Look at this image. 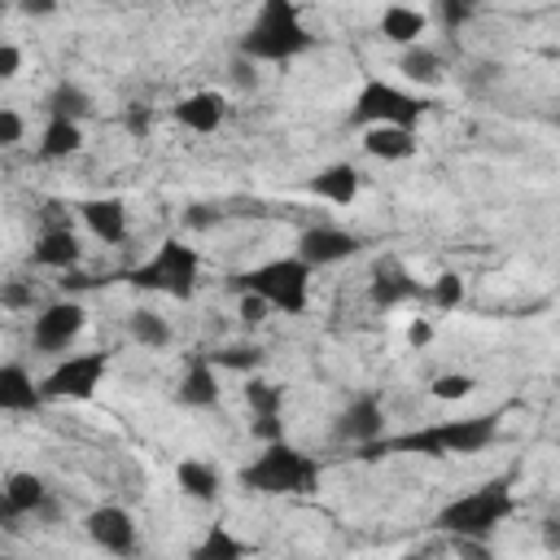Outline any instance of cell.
I'll return each mask as SVG.
<instances>
[{
    "mask_svg": "<svg viewBox=\"0 0 560 560\" xmlns=\"http://www.w3.org/2000/svg\"><path fill=\"white\" fill-rule=\"evenodd\" d=\"M499 438V420L494 416H459V420H438L398 438H376L372 446H363L368 455H424V459H446V455H477Z\"/></svg>",
    "mask_w": 560,
    "mask_h": 560,
    "instance_id": "1",
    "label": "cell"
},
{
    "mask_svg": "<svg viewBox=\"0 0 560 560\" xmlns=\"http://www.w3.org/2000/svg\"><path fill=\"white\" fill-rule=\"evenodd\" d=\"M241 486L254 494H306L319 486V464L284 438H271L262 455H254V464L241 468Z\"/></svg>",
    "mask_w": 560,
    "mask_h": 560,
    "instance_id": "2",
    "label": "cell"
},
{
    "mask_svg": "<svg viewBox=\"0 0 560 560\" xmlns=\"http://www.w3.org/2000/svg\"><path fill=\"white\" fill-rule=\"evenodd\" d=\"M306 48H311V35L293 0H262L249 31L241 35V52L254 61H293Z\"/></svg>",
    "mask_w": 560,
    "mask_h": 560,
    "instance_id": "3",
    "label": "cell"
},
{
    "mask_svg": "<svg viewBox=\"0 0 560 560\" xmlns=\"http://www.w3.org/2000/svg\"><path fill=\"white\" fill-rule=\"evenodd\" d=\"M512 508H516V499H512V490H508V477H499V481H486V486H477V490L451 499V503L438 512L433 525H438L442 534L481 542V538H490V534L512 516Z\"/></svg>",
    "mask_w": 560,
    "mask_h": 560,
    "instance_id": "4",
    "label": "cell"
},
{
    "mask_svg": "<svg viewBox=\"0 0 560 560\" xmlns=\"http://www.w3.org/2000/svg\"><path fill=\"white\" fill-rule=\"evenodd\" d=\"M311 262L306 258H267L249 271L236 276V289L241 293H258L271 302V311H284V315H302L306 302H311Z\"/></svg>",
    "mask_w": 560,
    "mask_h": 560,
    "instance_id": "5",
    "label": "cell"
},
{
    "mask_svg": "<svg viewBox=\"0 0 560 560\" xmlns=\"http://www.w3.org/2000/svg\"><path fill=\"white\" fill-rule=\"evenodd\" d=\"M197 276H201V254H197L192 245H184V241H162V245L153 249V258H144V262L131 271V284L184 302V298H192Z\"/></svg>",
    "mask_w": 560,
    "mask_h": 560,
    "instance_id": "6",
    "label": "cell"
},
{
    "mask_svg": "<svg viewBox=\"0 0 560 560\" xmlns=\"http://www.w3.org/2000/svg\"><path fill=\"white\" fill-rule=\"evenodd\" d=\"M429 101H420L416 92L398 88V83H385V79H368L354 96V122L372 127V122H398V127H416L424 118Z\"/></svg>",
    "mask_w": 560,
    "mask_h": 560,
    "instance_id": "7",
    "label": "cell"
},
{
    "mask_svg": "<svg viewBox=\"0 0 560 560\" xmlns=\"http://www.w3.org/2000/svg\"><path fill=\"white\" fill-rule=\"evenodd\" d=\"M105 372H109V359H105V350H88V354H70V359H61L44 381H39V389H44V398H52V402H83V398H92L96 394V385L105 381Z\"/></svg>",
    "mask_w": 560,
    "mask_h": 560,
    "instance_id": "8",
    "label": "cell"
},
{
    "mask_svg": "<svg viewBox=\"0 0 560 560\" xmlns=\"http://www.w3.org/2000/svg\"><path fill=\"white\" fill-rule=\"evenodd\" d=\"M83 324H88V311H83L79 302H48V306L35 315L31 341H35V350L57 354V350H70V341L83 332Z\"/></svg>",
    "mask_w": 560,
    "mask_h": 560,
    "instance_id": "9",
    "label": "cell"
},
{
    "mask_svg": "<svg viewBox=\"0 0 560 560\" xmlns=\"http://www.w3.org/2000/svg\"><path fill=\"white\" fill-rule=\"evenodd\" d=\"M354 254H359V236L346 228H332V223H315L298 236V258H306L311 267H332Z\"/></svg>",
    "mask_w": 560,
    "mask_h": 560,
    "instance_id": "10",
    "label": "cell"
},
{
    "mask_svg": "<svg viewBox=\"0 0 560 560\" xmlns=\"http://www.w3.org/2000/svg\"><path fill=\"white\" fill-rule=\"evenodd\" d=\"M83 529H88V538H92L101 551L127 556V551L136 547V521H131V512L118 508V503H101V508H92L88 521H83Z\"/></svg>",
    "mask_w": 560,
    "mask_h": 560,
    "instance_id": "11",
    "label": "cell"
},
{
    "mask_svg": "<svg viewBox=\"0 0 560 560\" xmlns=\"http://www.w3.org/2000/svg\"><path fill=\"white\" fill-rule=\"evenodd\" d=\"M0 512H4V521H13V516H52L48 486L35 472H9L4 490H0Z\"/></svg>",
    "mask_w": 560,
    "mask_h": 560,
    "instance_id": "12",
    "label": "cell"
},
{
    "mask_svg": "<svg viewBox=\"0 0 560 560\" xmlns=\"http://www.w3.org/2000/svg\"><path fill=\"white\" fill-rule=\"evenodd\" d=\"M223 118H228V96H223V92H210V88L188 92V96L175 105V122L188 127V131H197V136L219 131Z\"/></svg>",
    "mask_w": 560,
    "mask_h": 560,
    "instance_id": "13",
    "label": "cell"
},
{
    "mask_svg": "<svg viewBox=\"0 0 560 560\" xmlns=\"http://www.w3.org/2000/svg\"><path fill=\"white\" fill-rule=\"evenodd\" d=\"M337 438H350V442H359V446H372L376 438H385V411H381V402H376L372 394L354 398V402L337 416Z\"/></svg>",
    "mask_w": 560,
    "mask_h": 560,
    "instance_id": "14",
    "label": "cell"
},
{
    "mask_svg": "<svg viewBox=\"0 0 560 560\" xmlns=\"http://www.w3.org/2000/svg\"><path fill=\"white\" fill-rule=\"evenodd\" d=\"M368 293H372V302L376 306H398V302H407V298H416L420 293V284L411 280V271L398 262V258H381L376 267H372V284H368Z\"/></svg>",
    "mask_w": 560,
    "mask_h": 560,
    "instance_id": "15",
    "label": "cell"
},
{
    "mask_svg": "<svg viewBox=\"0 0 560 560\" xmlns=\"http://www.w3.org/2000/svg\"><path fill=\"white\" fill-rule=\"evenodd\" d=\"M79 214H83L88 232L105 245H118L127 236V206L118 197H92V201L79 206Z\"/></svg>",
    "mask_w": 560,
    "mask_h": 560,
    "instance_id": "16",
    "label": "cell"
},
{
    "mask_svg": "<svg viewBox=\"0 0 560 560\" xmlns=\"http://www.w3.org/2000/svg\"><path fill=\"white\" fill-rule=\"evenodd\" d=\"M363 149L381 162H407L416 153V127H398V122H372L363 131Z\"/></svg>",
    "mask_w": 560,
    "mask_h": 560,
    "instance_id": "17",
    "label": "cell"
},
{
    "mask_svg": "<svg viewBox=\"0 0 560 560\" xmlns=\"http://www.w3.org/2000/svg\"><path fill=\"white\" fill-rule=\"evenodd\" d=\"M245 402L254 411V433L258 438H280V407H284V389L271 385V381H245Z\"/></svg>",
    "mask_w": 560,
    "mask_h": 560,
    "instance_id": "18",
    "label": "cell"
},
{
    "mask_svg": "<svg viewBox=\"0 0 560 560\" xmlns=\"http://www.w3.org/2000/svg\"><path fill=\"white\" fill-rule=\"evenodd\" d=\"M44 402V389L35 385V376L22 363H4L0 368V407L4 411H35Z\"/></svg>",
    "mask_w": 560,
    "mask_h": 560,
    "instance_id": "19",
    "label": "cell"
},
{
    "mask_svg": "<svg viewBox=\"0 0 560 560\" xmlns=\"http://www.w3.org/2000/svg\"><path fill=\"white\" fill-rule=\"evenodd\" d=\"M359 188H363V179H359V171H354L350 162H332V166H324V171L311 179V192H315L319 201H332V206H350V201L359 197Z\"/></svg>",
    "mask_w": 560,
    "mask_h": 560,
    "instance_id": "20",
    "label": "cell"
},
{
    "mask_svg": "<svg viewBox=\"0 0 560 560\" xmlns=\"http://www.w3.org/2000/svg\"><path fill=\"white\" fill-rule=\"evenodd\" d=\"M179 402L184 407H214L219 402V363L214 359H192L184 381H179Z\"/></svg>",
    "mask_w": 560,
    "mask_h": 560,
    "instance_id": "21",
    "label": "cell"
},
{
    "mask_svg": "<svg viewBox=\"0 0 560 560\" xmlns=\"http://www.w3.org/2000/svg\"><path fill=\"white\" fill-rule=\"evenodd\" d=\"M35 262L39 267H52V271H70L79 262V236L70 228H48L35 241Z\"/></svg>",
    "mask_w": 560,
    "mask_h": 560,
    "instance_id": "22",
    "label": "cell"
},
{
    "mask_svg": "<svg viewBox=\"0 0 560 560\" xmlns=\"http://www.w3.org/2000/svg\"><path fill=\"white\" fill-rule=\"evenodd\" d=\"M175 481H179V490H184L188 499H201V503H214V499H219V490H223L219 468H214V464H206V459H179Z\"/></svg>",
    "mask_w": 560,
    "mask_h": 560,
    "instance_id": "23",
    "label": "cell"
},
{
    "mask_svg": "<svg viewBox=\"0 0 560 560\" xmlns=\"http://www.w3.org/2000/svg\"><path fill=\"white\" fill-rule=\"evenodd\" d=\"M424 26H429V18H424L420 9H411V4H389V9L381 13V35H385L389 44H402V48L420 44Z\"/></svg>",
    "mask_w": 560,
    "mask_h": 560,
    "instance_id": "24",
    "label": "cell"
},
{
    "mask_svg": "<svg viewBox=\"0 0 560 560\" xmlns=\"http://www.w3.org/2000/svg\"><path fill=\"white\" fill-rule=\"evenodd\" d=\"M79 144H83V127H79V118L48 114V127H44V140H39V158H70Z\"/></svg>",
    "mask_w": 560,
    "mask_h": 560,
    "instance_id": "25",
    "label": "cell"
},
{
    "mask_svg": "<svg viewBox=\"0 0 560 560\" xmlns=\"http://www.w3.org/2000/svg\"><path fill=\"white\" fill-rule=\"evenodd\" d=\"M402 74L407 79H416V83H442V57L433 52V48H420V44H411L407 52H402Z\"/></svg>",
    "mask_w": 560,
    "mask_h": 560,
    "instance_id": "26",
    "label": "cell"
},
{
    "mask_svg": "<svg viewBox=\"0 0 560 560\" xmlns=\"http://www.w3.org/2000/svg\"><path fill=\"white\" fill-rule=\"evenodd\" d=\"M127 328H131V337H136L140 346H149V350H162V346L171 341V324H166L158 311H131Z\"/></svg>",
    "mask_w": 560,
    "mask_h": 560,
    "instance_id": "27",
    "label": "cell"
},
{
    "mask_svg": "<svg viewBox=\"0 0 560 560\" xmlns=\"http://www.w3.org/2000/svg\"><path fill=\"white\" fill-rule=\"evenodd\" d=\"M245 551H249V542H241V538H232L223 525H214V529L197 542L192 556H197V560H236V556H245Z\"/></svg>",
    "mask_w": 560,
    "mask_h": 560,
    "instance_id": "28",
    "label": "cell"
},
{
    "mask_svg": "<svg viewBox=\"0 0 560 560\" xmlns=\"http://www.w3.org/2000/svg\"><path fill=\"white\" fill-rule=\"evenodd\" d=\"M48 109H52V114H61V118H83V114L92 109V101H88V92H83V88L61 83V88L48 96Z\"/></svg>",
    "mask_w": 560,
    "mask_h": 560,
    "instance_id": "29",
    "label": "cell"
},
{
    "mask_svg": "<svg viewBox=\"0 0 560 560\" xmlns=\"http://www.w3.org/2000/svg\"><path fill=\"white\" fill-rule=\"evenodd\" d=\"M429 298H433V306H438V311H455V306L464 302V280H459L455 271H442V276L433 280Z\"/></svg>",
    "mask_w": 560,
    "mask_h": 560,
    "instance_id": "30",
    "label": "cell"
},
{
    "mask_svg": "<svg viewBox=\"0 0 560 560\" xmlns=\"http://www.w3.org/2000/svg\"><path fill=\"white\" fill-rule=\"evenodd\" d=\"M477 389V381L468 376V372H442L438 381H433V398H442V402H459V398H468Z\"/></svg>",
    "mask_w": 560,
    "mask_h": 560,
    "instance_id": "31",
    "label": "cell"
},
{
    "mask_svg": "<svg viewBox=\"0 0 560 560\" xmlns=\"http://www.w3.org/2000/svg\"><path fill=\"white\" fill-rule=\"evenodd\" d=\"M214 363L219 368H232V372H245V368H258L262 354H258V346H232L228 354H214Z\"/></svg>",
    "mask_w": 560,
    "mask_h": 560,
    "instance_id": "32",
    "label": "cell"
},
{
    "mask_svg": "<svg viewBox=\"0 0 560 560\" xmlns=\"http://www.w3.org/2000/svg\"><path fill=\"white\" fill-rule=\"evenodd\" d=\"M438 4H442V22L446 26H464L481 9V0H438Z\"/></svg>",
    "mask_w": 560,
    "mask_h": 560,
    "instance_id": "33",
    "label": "cell"
},
{
    "mask_svg": "<svg viewBox=\"0 0 560 560\" xmlns=\"http://www.w3.org/2000/svg\"><path fill=\"white\" fill-rule=\"evenodd\" d=\"M18 140H22V114L4 105V109H0V144H4V149H13Z\"/></svg>",
    "mask_w": 560,
    "mask_h": 560,
    "instance_id": "34",
    "label": "cell"
},
{
    "mask_svg": "<svg viewBox=\"0 0 560 560\" xmlns=\"http://www.w3.org/2000/svg\"><path fill=\"white\" fill-rule=\"evenodd\" d=\"M236 311H241V319H245V324H258V319L271 311V302H267V298H258V293H241V306H236Z\"/></svg>",
    "mask_w": 560,
    "mask_h": 560,
    "instance_id": "35",
    "label": "cell"
},
{
    "mask_svg": "<svg viewBox=\"0 0 560 560\" xmlns=\"http://www.w3.org/2000/svg\"><path fill=\"white\" fill-rule=\"evenodd\" d=\"M18 70H22V48L4 39V44H0V79H13Z\"/></svg>",
    "mask_w": 560,
    "mask_h": 560,
    "instance_id": "36",
    "label": "cell"
},
{
    "mask_svg": "<svg viewBox=\"0 0 560 560\" xmlns=\"http://www.w3.org/2000/svg\"><path fill=\"white\" fill-rule=\"evenodd\" d=\"M407 341L420 350V346H429L433 341V319H424V315H416L411 324H407Z\"/></svg>",
    "mask_w": 560,
    "mask_h": 560,
    "instance_id": "37",
    "label": "cell"
},
{
    "mask_svg": "<svg viewBox=\"0 0 560 560\" xmlns=\"http://www.w3.org/2000/svg\"><path fill=\"white\" fill-rule=\"evenodd\" d=\"M18 4H22V13H31V18H35V13H52V9H57V0H18Z\"/></svg>",
    "mask_w": 560,
    "mask_h": 560,
    "instance_id": "38",
    "label": "cell"
},
{
    "mask_svg": "<svg viewBox=\"0 0 560 560\" xmlns=\"http://www.w3.org/2000/svg\"><path fill=\"white\" fill-rule=\"evenodd\" d=\"M127 127H131L136 136H144V131H149V114H144V109H131V114H127Z\"/></svg>",
    "mask_w": 560,
    "mask_h": 560,
    "instance_id": "39",
    "label": "cell"
}]
</instances>
